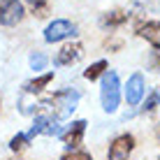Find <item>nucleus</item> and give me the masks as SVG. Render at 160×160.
<instances>
[{
	"instance_id": "a211bd4d",
	"label": "nucleus",
	"mask_w": 160,
	"mask_h": 160,
	"mask_svg": "<svg viewBox=\"0 0 160 160\" xmlns=\"http://www.w3.org/2000/svg\"><path fill=\"white\" fill-rule=\"evenodd\" d=\"M60 160H93L88 151H72V153H65Z\"/></svg>"
},
{
	"instance_id": "dca6fc26",
	"label": "nucleus",
	"mask_w": 160,
	"mask_h": 160,
	"mask_svg": "<svg viewBox=\"0 0 160 160\" xmlns=\"http://www.w3.org/2000/svg\"><path fill=\"white\" fill-rule=\"evenodd\" d=\"M160 104V91H151L148 93V98H146V102H144V107H142V112H153V109H156Z\"/></svg>"
},
{
	"instance_id": "ddd939ff",
	"label": "nucleus",
	"mask_w": 160,
	"mask_h": 160,
	"mask_svg": "<svg viewBox=\"0 0 160 160\" xmlns=\"http://www.w3.org/2000/svg\"><path fill=\"white\" fill-rule=\"evenodd\" d=\"M104 72H107V60H98V63H93L91 68L84 72V79H88V81H95L98 77H102Z\"/></svg>"
},
{
	"instance_id": "9b49d317",
	"label": "nucleus",
	"mask_w": 160,
	"mask_h": 160,
	"mask_svg": "<svg viewBox=\"0 0 160 160\" xmlns=\"http://www.w3.org/2000/svg\"><path fill=\"white\" fill-rule=\"evenodd\" d=\"M130 19V14L128 12H123V9H112V12H104L100 16V26L104 30H112V28H118V26H123L125 21Z\"/></svg>"
},
{
	"instance_id": "39448f33",
	"label": "nucleus",
	"mask_w": 160,
	"mask_h": 160,
	"mask_svg": "<svg viewBox=\"0 0 160 160\" xmlns=\"http://www.w3.org/2000/svg\"><path fill=\"white\" fill-rule=\"evenodd\" d=\"M81 58H84V47H81L79 42H70V44H65V47H60V51L56 53L53 63H56L58 68H70V65L79 63Z\"/></svg>"
},
{
	"instance_id": "4468645a",
	"label": "nucleus",
	"mask_w": 160,
	"mask_h": 160,
	"mask_svg": "<svg viewBox=\"0 0 160 160\" xmlns=\"http://www.w3.org/2000/svg\"><path fill=\"white\" fill-rule=\"evenodd\" d=\"M28 146V139H26V135H14L12 139H9V151H14V153H19V151H23V148Z\"/></svg>"
},
{
	"instance_id": "20e7f679",
	"label": "nucleus",
	"mask_w": 160,
	"mask_h": 160,
	"mask_svg": "<svg viewBox=\"0 0 160 160\" xmlns=\"http://www.w3.org/2000/svg\"><path fill=\"white\" fill-rule=\"evenodd\" d=\"M77 35V26L72 21H65V19H56L47 26L44 30V40L47 42H63L68 37H74Z\"/></svg>"
},
{
	"instance_id": "1a4fd4ad",
	"label": "nucleus",
	"mask_w": 160,
	"mask_h": 160,
	"mask_svg": "<svg viewBox=\"0 0 160 160\" xmlns=\"http://www.w3.org/2000/svg\"><path fill=\"white\" fill-rule=\"evenodd\" d=\"M37 135H60V128L49 116H37L32 121V128H30L28 135H26V139L30 142L32 137H37Z\"/></svg>"
},
{
	"instance_id": "f8f14e48",
	"label": "nucleus",
	"mask_w": 160,
	"mask_h": 160,
	"mask_svg": "<svg viewBox=\"0 0 160 160\" xmlns=\"http://www.w3.org/2000/svg\"><path fill=\"white\" fill-rule=\"evenodd\" d=\"M51 79H53V72H47V74H42V77H35V79H30V81H26V84H23V91L30 93V95H35V93H40L44 86L51 84Z\"/></svg>"
},
{
	"instance_id": "6e6552de",
	"label": "nucleus",
	"mask_w": 160,
	"mask_h": 160,
	"mask_svg": "<svg viewBox=\"0 0 160 160\" xmlns=\"http://www.w3.org/2000/svg\"><path fill=\"white\" fill-rule=\"evenodd\" d=\"M135 32L153 44V51H160V21H142L135 26Z\"/></svg>"
},
{
	"instance_id": "0eeeda50",
	"label": "nucleus",
	"mask_w": 160,
	"mask_h": 160,
	"mask_svg": "<svg viewBox=\"0 0 160 160\" xmlns=\"http://www.w3.org/2000/svg\"><path fill=\"white\" fill-rule=\"evenodd\" d=\"M135 148V137L132 135H118L109 146V160H128L130 151Z\"/></svg>"
},
{
	"instance_id": "f257e3e1",
	"label": "nucleus",
	"mask_w": 160,
	"mask_h": 160,
	"mask_svg": "<svg viewBox=\"0 0 160 160\" xmlns=\"http://www.w3.org/2000/svg\"><path fill=\"white\" fill-rule=\"evenodd\" d=\"M79 98H81V93L77 91V88H63V91L53 93L51 98H47V100H44L40 107L51 109L53 116L60 121V118H68L70 114L77 109V102H79Z\"/></svg>"
},
{
	"instance_id": "6ab92c4d",
	"label": "nucleus",
	"mask_w": 160,
	"mask_h": 160,
	"mask_svg": "<svg viewBox=\"0 0 160 160\" xmlns=\"http://www.w3.org/2000/svg\"><path fill=\"white\" fill-rule=\"evenodd\" d=\"M148 68H151L153 72H160V51H151V56H148Z\"/></svg>"
},
{
	"instance_id": "9d476101",
	"label": "nucleus",
	"mask_w": 160,
	"mask_h": 160,
	"mask_svg": "<svg viewBox=\"0 0 160 160\" xmlns=\"http://www.w3.org/2000/svg\"><path fill=\"white\" fill-rule=\"evenodd\" d=\"M86 125H88V123H86L84 118L74 121V123H72V125H70V128H68V132H65V135H63V144L68 146V148H72V151H74V148H77V146L81 144V139H84Z\"/></svg>"
},
{
	"instance_id": "423d86ee",
	"label": "nucleus",
	"mask_w": 160,
	"mask_h": 160,
	"mask_svg": "<svg viewBox=\"0 0 160 160\" xmlns=\"http://www.w3.org/2000/svg\"><path fill=\"white\" fill-rule=\"evenodd\" d=\"M144 91H146L144 74H142V72H135V74L128 79V84H125V100H128L130 107H135V104L142 102V98H144Z\"/></svg>"
},
{
	"instance_id": "2eb2a0df",
	"label": "nucleus",
	"mask_w": 160,
	"mask_h": 160,
	"mask_svg": "<svg viewBox=\"0 0 160 160\" xmlns=\"http://www.w3.org/2000/svg\"><path fill=\"white\" fill-rule=\"evenodd\" d=\"M47 63H49V58L44 56V53H40V51H35V53L30 56V68L35 70V72L44 70V68H47Z\"/></svg>"
},
{
	"instance_id": "4be33fe9",
	"label": "nucleus",
	"mask_w": 160,
	"mask_h": 160,
	"mask_svg": "<svg viewBox=\"0 0 160 160\" xmlns=\"http://www.w3.org/2000/svg\"><path fill=\"white\" fill-rule=\"evenodd\" d=\"M16 160H19V158H16Z\"/></svg>"
},
{
	"instance_id": "f3484780",
	"label": "nucleus",
	"mask_w": 160,
	"mask_h": 160,
	"mask_svg": "<svg viewBox=\"0 0 160 160\" xmlns=\"http://www.w3.org/2000/svg\"><path fill=\"white\" fill-rule=\"evenodd\" d=\"M30 9H32V14H35L37 19H44V16L49 14V2L47 0H35V2L30 5Z\"/></svg>"
},
{
	"instance_id": "412c9836",
	"label": "nucleus",
	"mask_w": 160,
	"mask_h": 160,
	"mask_svg": "<svg viewBox=\"0 0 160 160\" xmlns=\"http://www.w3.org/2000/svg\"><path fill=\"white\" fill-rule=\"evenodd\" d=\"M156 137L160 139V121H158V125H156Z\"/></svg>"
},
{
	"instance_id": "aec40b11",
	"label": "nucleus",
	"mask_w": 160,
	"mask_h": 160,
	"mask_svg": "<svg viewBox=\"0 0 160 160\" xmlns=\"http://www.w3.org/2000/svg\"><path fill=\"white\" fill-rule=\"evenodd\" d=\"M121 47H123V40H118V37H109L104 42V49H109V51H118Z\"/></svg>"
},
{
	"instance_id": "7ed1b4c3",
	"label": "nucleus",
	"mask_w": 160,
	"mask_h": 160,
	"mask_svg": "<svg viewBox=\"0 0 160 160\" xmlns=\"http://www.w3.org/2000/svg\"><path fill=\"white\" fill-rule=\"evenodd\" d=\"M26 16L21 0H0V26H16Z\"/></svg>"
},
{
	"instance_id": "f03ea898",
	"label": "nucleus",
	"mask_w": 160,
	"mask_h": 160,
	"mask_svg": "<svg viewBox=\"0 0 160 160\" xmlns=\"http://www.w3.org/2000/svg\"><path fill=\"white\" fill-rule=\"evenodd\" d=\"M100 100H102V109L107 114H114L118 109L121 102V84H118V74L107 70L102 74V88H100Z\"/></svg>"
}]
</instances>
